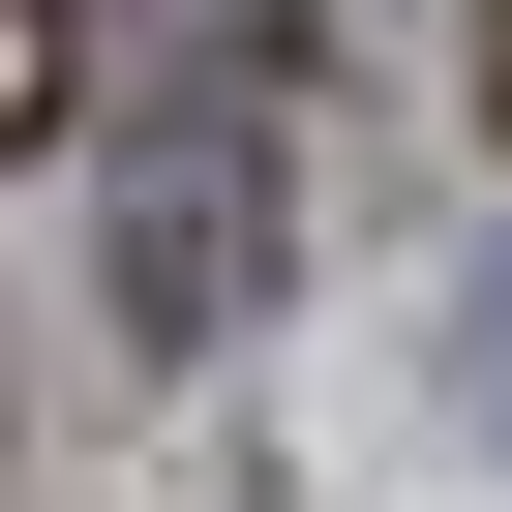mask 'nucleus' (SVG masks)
Segmentation results:
<instances>
[{"mask_svg":"<svg viewBox=\"0 0 512 512\" xmlns=\"http://www.w3.org/2000/svg\"><path fill=\"white\" fill-rule=\"evenodd\" d=\"M241 272H272V31H211V61H181L151 211H121V302H151V332H211Z\"/></svg>","mask_w":512,"mask_h":512,"instance_id":"f257e3e1","label":"nucleus"},{"mask_svg":"<svg viewBox=\"0 0 512 512\" xmlns=\"http://www.w3.org/2000/svg\"><path fill=\"white\" fill-rule=\"evenodd\" d=\"M452 332H482V392H512V241H482V302H452Z\"/></svg>","mask_w":512,"mask_h":512,"instance_id":"f03ea898","label":"nucleus"},{"mask_svg":"<svg viewBox=\"0 0 512 512\" xmlns=\"http://www.w3.org/2000/svg\"><path fill=\"white\" fill-rule=\"evenodd\" d=\"M482 121H512V0H482Z\"/></svg>","mask_w":512,"mask_h":512,"instance_id":"7ed1b4c3","label":"nucleus"}]
</instances>
